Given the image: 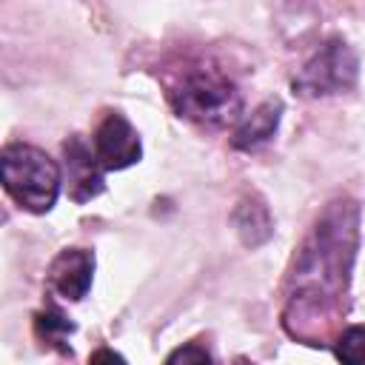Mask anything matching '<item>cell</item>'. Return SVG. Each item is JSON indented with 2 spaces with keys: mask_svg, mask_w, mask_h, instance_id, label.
I'll return each instance as SVG.
<instances>
[{
  "mask_svg": "<svg viewBox=\"0 0 365 365\" xmlns=\"http://www.w3.org/2000/svg\"><path fill=\"white\" fill-rule=\"evenodd\" d=\"M356 211L354 208H331L325 220L317 222V231L294 271L297 291L291 302L299 311L322 308L325 299H334L345 288V271L354 257L356 237Z\"/></svg>",
  "mask_w": 365,
  "mask_h": 365,
  "instance_id": "6da1fadb",
  "label": "cell"
},
{
  "mask_svg": "<svg viewBox=\"0 0 365 365\" xmlns=\"http://www.w3.org/2000/svg\"><path fill=\"white\" fill-rule=\"evenodd\" d=\"M0 171L6 191L23 208L43 214L54 205L60 194V168L46 151L23 143L6 145L0 157Z\"/></svg>",
  "mask_w": 365,
  "mask_h": 365,
  "instance_id": "7a4b0ae2",
  "label": "cell"
},
{
  "mask_svg": "<svg viewBox=\"0 0 365 365\" xmlns=\"http://www.w3.org/2000/svg\"><path fill=\"white\" fill-rule=\"evenodd\" d=\"M171 103L182 117L211 128L231 123L242 106L237 86L217 68H197L182 74L171 91Z\"/></svg>",
  "mask_w": 365,
  "mask_h": 365,
  "instance_id": "3957f363",
  "label": "cell"
},
{
  "mask_svg": "<svg viewBox=\"0 0 365 365\" xmlns=\"http://www.w3.org/2000/svg\"><path fill=\"white\" fill-rule=\"evenodd\" d=\"M356 71H359V63L354 48L345 40L334 37L299 68L291 86L302 97H325V94L348 91L356 83Z\"/></svg>",
  "mask_w": 365,
  "mask_h": 365,
  "instance_id": "277c9868",
  "label": "cell"
},
{
  "mask_svg": "<svg viewBox=\"0 0 365 365\" xmlns=\"http://www.w3.org/2000/svg\"><path fill=\"white\" fill-rule=\"evenodd\" d=\"M140 134L123 114H108L94 134V157L103 171H120L140 160Z\"/></svg>",
  "mask_w": 365,
  "mask_h": 365,
  "instance_id": "5b68a950",
  "label": "cell"
},
{
  "mask_svg": "<svg viewBox=\"0 0 365 365\" xmlns=\"http://www.w3.org/2000/svg\"><path fill=\"white\" fill-rule=\"evenodd\" d=\"M66 154V174H68V191L71 200L86 202L103 191V165L94 157V151L86 145L83 137H71L63 145Z\"/></svg>",
  "mask_w": 365,
  "mask_h": 365,
  "instance_id": "8992f818",
  "label": "cell"
},
{
  "mask_svg": "<svg viewBox=\"0 0 365 365\" xmlns=\"http://www.w3.org/2000/svg\"><path fill=\"white\" fill-rule=\"evenodd\" d=\"M94 274V257L83 248H66L48 268L51 288L66 299H83Z\"/></svg>",
  "mask_w": 365,
  "mask_h": 365,
  "instance_id": "52a82bcc",
  "label": "cell"
},
{
  "mask_svg": "<svg viewBox=\"0 0 365 365\" xmlns=\"http://www.w3.org/2000/svg\"><path fill=\"white\" fill-rule=\"evenodd\" d=\"M279 114H282V103L279 100H265L262 106H257L242 123L240 128L234 131V148L240 151H251V148H259L262 143H268L279 125Z\"/></svg>",
  "mask_w": 365,
  "mask_h": 365,
  "instance_id": "ba28073f",
  "label": "cell"
},
{
  "mask_svg": "<svg viewBox=\"0 0 365 365\" xmlns=\"http://www.w3.org/2000/svg\"><path fill=\"white\" fill-rule=\"evenodd\" d=\"M234 225L245 245H259L262 240L271 237V217L259 200H242L240 208L234 211Z\"/></svg>",
  "mask_w": 365,
  "mask_h": 365,
  "instance_id": "9c48e42d",
  "label": "cell"
},
{
  "mask_svg": "<svg viewBox=\"0 0 365 365\" xmlns=\"http://www.w3.org/2000/svg\"><path fill=\"white\" fill-rule=\"evenodd\" d=\"M34 331H37V336L46 339L48 345H57V348L68 351L63 342L68 339V334L74 331V325H71L60 311L48 308V311H40V314L34 317Z\"/></svg>",
  "mask_w": 365,
  "mask_h": 365,
  "instance_id": "30bf717a",
  "label": "cell"
},
{
  "mask_svg": "<svg viewBox=\"0 0 365 365\" xmlns=\"http://www.w3.org/2000/svg\"><path fill=\"white\" fill-rule=\"evenodd\" d=\"M336 359L342 365H365V325H351L336 339Z\"/></svg>",
  "mask_w": 365,
  "mask_h": 365,
  "instance_id": "8fae6325",
  "label": "cell"
},
{
  "mask_svg": "<svg viewBox=\"0 0 365 365\" xmlns=\"http://www.w3.org/2000/svg\"><path fill=\"white\" fill-rule=\"evenodd\" d=\"M165 365H214L208 351L188 342V345H180L177 351H171V356L165 359Z\"/></svg>",
  "mask_w": 365,
  "mask_h": 365,
  "instance_id": "7c38bea8",
  "label": "cell"
},
{
  "mask_svg": "<svg viewBox=\"0 0 365 365\" xmlns=\"http://www.w3.org/2000/svg\"><path fill=\"white\" fill-rule=\"evenodd\" d=\"M88 365H125V359H123L120 354H114L111 348H100V351L88 359Z\"/></svg>",
  "mask_w": 365,
  "mask_h": 365,
  "instance_id": "4fadbf2b",
  "label": "cell"
}]
</instances>
